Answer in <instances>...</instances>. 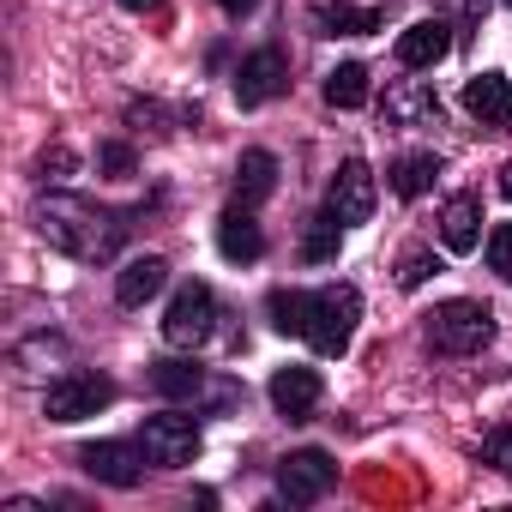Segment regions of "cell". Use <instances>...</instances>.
Listing matches in <instances>:
<instances>
[{
	"label": "cell",
	"mask_w": 512,
	"mask_h": 512,
	"mask_svg": "<svg viewBox=\"0 0 512 512\" xmlns=\"http://www.w3.org/2000/svg\"><path fill=\"white\" fill-rule=\"evenodd\" d=\"M31 223H37V235L49 247H61L67 260H85V266L115 260L121 241H127V229H133L127 211H109L97 199H79V193H43L37 211H31Z\"/></svg>",
	"instance_id": "obj_1"
},
{
	"label": "cell",
	"mask_w": 512,
	"mask_h": 512,
	"mask_svg": "<svg viewBox=\"0 0 512 512\" xmlns=\"http://www.w3.org/2000/svg\"><path fill=\"white\" fill-rule=\"evenodd\" d=\"M266 314H272V326H278V332L308 338L320 356H344V350H350V338H356V320H362V296H356V284H326V290H272Z\"/></svg>",
	"instance_id": "obj_2"
},
{
	"label": "cell",
	"mask_w": 512,
	"mask_h": 512,
	"mask_svg": "<svg viewBox=\"0 0 512 512\" xmlns=\"http://www.w3.org/2000/svg\"><path fill=\"white\" fill-rule=\"evenodd\" d=\"M488 338H494V314H488L482 302L452 296V302H440V308L428 314V350H434V356H476Z\"/></svg>",
	"instance_id": "obj_3"
},
{
	"label": "cell",
	"mask_w": 512,
	"mask_h": 512,
	"mask_svg": "<svg viewBox=\"0 0 512 512\" xmlns=\"http://www.w3.org/2000/svg\"><path fill=\"white\" fill-rule=\"evenodd\" d=\"M109 404H115V380L109 374H91V368H67L43 392V416L49 422H85V416H97Z\"/></svg>",
	"instance_id": "obj_4"
},
{
	"label": "cell",
	"mask_w": 512,
	"mask_h": 512,
	"mask_svg": "<svg viewBox=\"0 0 512 512\" xmlns=\"http://www.w3.org/2000/svg\"><path fill=\"white\" fill-rule=\"evenodd\" d=\"M211 332H217V290L193 278V284L175 290V302H169V314H163V338H169L175 350H199Z\"/></svg>",
	"instance_id": "obj_5"
},
{
	"label": "cell",
	"mask_w": 512,
	"mask_h": 512,
	"mask_svg": "<svg viewBox=\"0 0 512 512\" xmlns=\"http://www.w3.org/2000/svg\"><path fill=\"white\" fill-rule=\"evenodd\" d=\"M139 446H145L151 464L181 470V464L199 458V416H187V410H163V416H151V422L139 428Z\"/></svg>",
	"instance_id": "obj_6"
},
{
	"label": "cell",
	"mask_w": 512,
	"mask_h": 512,
	"mask_svg": "<svg viewBox=\"0 0 512 512\" xmlns=\"http://www.w3.org/2000/svg\"><path fill=\"white\" fill-rule=\"evenodd\" d=\"M332 482H338V464H332L326 446H302V452H290V458L278 464V494H284L290 506H314V500H326Z\"/></svg>",
	"instance_id": "obj_7"
},
{
	"label": "cell",
	"mask_w": 512,
	"mask_h": 512,
	"mask_svg": "<svg viewBox=\"0 0 512 512\" xmlns=\"http://www.w3.org/2000/svg\"><path fill=\"white\" fill-rule=\"evenodd\" d=\"M290 91V61H284V49H253L241 67H235V103L241 109H260V103H272V97H284Z\"/></svg>",
	"instance_id": "obj_8"
},
{
	"label": "cell",
	"mask_w": 512,
	"mask_h": 512,
	"mask_svg": "<svg viewBox=\"0 0 512 512\" xmlns=\"http://www.w3.org/2000/svg\"><path fill=\"white\" fill-rule=\"evenodd\" d=\"M374 199H380V187H374V169L362 163V157H350L338 175H332V187H326V211L350 229V223H368L374 217Z\"/></svg>",
	"instance_id": "obj_9"
},
{
	"label": "cell",
	"mask_w": 512,
	"mask_h": 512,
	"mask_svg": "<svg viewBox=\"0 0 512 512\" xmlns=\"http://www.w3.org/2000/svg\"><path fill=\"white\" fill-rule=\"evenodd\" d=\"M145 446H127V440H91V446H79V470L85 476H97V482H109V488H133L139 476H145Z\"/></svg>",
	"instance_id": "obj_10"
},
{
	"label": "cell",
	"mask_w": 512,
	"mask_h": 512,
	"mask_svg": "<svg viewBox=\"0 0 512 512\" xmlns=\"http://www.w3.org/2000/svg\"><path fill=\"white\" fill-rule=\"evenodd\" d=\"M151 392L157 398H211V404H235V386H211L205 380V368H193V362H175V356H163V362H151Z\"/></svg>",
	"instance_id": "obj_11"
},
{
	"label": "cell",
	"mask_w": 512,
	"mask_h": 512,
	"mask_svg": "<svg viewBox=\"0 0 512 512\" xmlns=\"http://www.w3.org/2000/svg\"><path fill=\"white\" fill-rule=\"evenodd\" d=\"M380 115L392 127H440V91L428 79H398V85H386Z\"/></svg>",
	"instance_id": "obj_12"
},
{
	"label": "cell",
	"mask_w": 512,
	"mask_h": 512,
	"mask_svg": "<svg viewBox=\"0 0 512 512\" xmlns=\"http://www.w3.org/2000/svg\"><path fill=\"white\" fill-rule=\"evenodd\" d=\"M452 43H458V31L434 13V19H416L404 37H398V67H410V73H422V67H440L446 55H452Z\"/></svg>",
	"instance_id": "obj_13"
},
{
	"label": "cell",
	"mask_w": 512,
	"mask_h": 512,
	"mask_svg": "<svg viewBox=\"0 0 512 512\" xmlns=\"http://www.w3.org/2000/svg\"><path fill=\"white\" fill-rule=\"evenodd\" d=\"M320 392H326L320 368H302V362H290V368H278V374H272V404H278V416H290V422L314 416Z\"/></svg>",
	"instance_id": "obj_14"
},
{
	"label": "cell",
	"mask_w": 512,
	"mask_h": 512,
	"mask_svg": "<svg viewBox=\"0 0 512 512\" xmlns=\"http://www.w3.org/2000/svg\"><path fill=\"white\" fill-rule=\"evenodd\" d=\"M308 25L314 37H368L380 31V13L356 7V0H308Z\"/></svg>",
	"instance_id": "obj_15"
},
{
	"label": "cell",
	"mask_w": 512,
	"mask_h": 512,
	"mask_svg": "<svg viewBox=\"0 0 512 512\" xmlns=\"http://www.w3.org/2000/svg\"><path fill=\"white\" fill-rule=\"evenodd\" d=\"M217 253H223V260H235V266H253V260L266 253V229L253 223L247 205H229V211L217 217Z\"/></svg>",
	"instance_id": "obj_16"
},
{
	"label": "cell",
	"mask_w": 512,
	"mask_h": 512,
	"mask_svg": "<svg viewBox=\"0 0 512 512\" xmlns=\"http://www.w3.org/2000/svg\"><path fill=\"white\" fill-rule=\"evenodd\" d=\"M440 241H446V253H476L482 247V199L476 193H452L440 205Z\"/></svg>",
	"instance_id": "obj_17"
},
{
	"label": "cell",
	"mask_w": 512,
	"mask_h": 512,
	"mask_svg": "<svg viewBox=\"0 0 512 512\" xmlns=\"http://www.w3.org/2000/svg\"><path fill=\"white\" fill-rule=\"evenodd\" d=\"M464 109H470L482 127L512 133V85H506L500 73H476V79L464 85Z\"/></svg>",
	"instance_id": "obj_18"
},
{
	"label": "cell",
	"mask_w": 512,
	"mask_h": 512,
	"mask_svg": "<svg viewBox=\"0 0 512 512\" xmlns=\"http://www.w3.org/2000/svg\"><path fill=\"white\" fill-rule=\"evenodd\" d=\"M163 284H169V266L157 260V253H139V260H127L121 278H115V302L121 308H145Z\"/></svg>",
	"instance_id": "obj_19"
},
{
	"label": "cell",
	"mask_w": 512,
	"mask_h": 512,
	"mask_svg": "<svg viewBox=\"0 0 512 512\" xmlns=\"http://www.w3.org/2000/svg\"><path fill=\"white\" fill-rule=\"evenodd\" d=\"M272 193H278V157L272 151H241V163H235V205L253 211Z\"/></svg>",
	"instance_id": "obj_20"
},
{
	"label": "cell",
	"mask_w": 512,
	"mask_h": 512,
	"mask_svg": "<svg viewBox=\"0 0 512 512\" xmlns=\"http://www.w3.org/2000/svg\"><path fill=\"white\" fill-rule=\"evenodd\" d=\"M386 181H392V193H398V199H422V193L440 181V157H434V151H410V157H398V163H392V175H386Z\"/></svg>",
	"instance_id": "obj_21"
},
{
	"label": "cell",
	"mask_w": 512,
	"mask_h": 512,
	"mask_svg": "<svg viewBox=\"0 0 512 512\" xmlns=\"http://www.w3.org/2000/svg\"><path fill=\"white\" fill-rule=\"evenodd\" d=\"M326 103H332V109H362V103H368V67H362V61L332 67V73H326Z\"/></svg>",
	"instance_id": "obj_22"
},
{
	"label": "cell",
	"mask_w": 512,
	"mask_h": 512,
	"mask_svg": "<svg viewBox=\"0 0 512 512\" xmlns=\"http://www.w3.org/2000/svg\"><path fill=\"white\" fill-rule=\"evenodd\" d=\"M338 241H344V223H338L332 211H320V217L308 223V241H302V260H308V266H326V260H338Z\"/></svg>",
	"instance_id": "obj_23"
},
{
	"label": "cell",
	"mask_w": 512,
	"mask_h": 512,
	"mask_svg": "<svg viewBox=\"0 0 512 512\" xmlns=\"http://www.w3.org/2000/svg\"><path fill=\"white\" fill-rule=\"evenodd\" d=\"M434 272H440L434 247H404V253H398V290H422Z\"/></svg>",
	"instance_id": "obj_24"
},
{
	"label": "cell",
	"mask_w": 512,
	"mask_h": 512,
	"mask_svg": "<svg viewBox=\"0 0 512 512\" xmlns=\"http://www.w3.org/2000/svg\"><path fill=\"white\" fill-rule=\"evenodd\" d=\"M97 163L115 175V181H127L133 169H139V157H133V145H121V139H109V145H97Z\"/></svg>",
	"instance_id": "obj_25"
},
{
	"label": "cell",
	"mask_w": 512,
	"mask_h": 512,
	"mask_svg": "<svg viewBox=\"0 0 512 512\" xmlns=\"http://www.w3.org/2000/svg\"><path fill=\"white\" fill-rule=\"evenodd\" d=\"M446 7V25L458 31V37H470L476 25H482V0H440Z\"/></svg>",
	"instance_id": "obj_26"
},
{
	"label": "cell",
	"mask_w": 512,
	"mask_h": 512,
	"mask_svg": "<svg viewBox=\"0 0 512 512\" xmlns=\"http://www.w3.org/2000/svg\"><path fill=\"white\" fill-rule=\"evenodd\" d=\"M482 464H494L500 476H512V428H494L482 440Z\"/></svg>",
	"instance_id": "obj_27"
},
{
	"label": "cell",
	"mask_w": 512,
	"mask_h": 512,
	"mask_svg": "<svg viewBox=\"0 0 512 512\" xmlns=\"http://www.w3.org/2000/svg\"><path fill=\"white\" fill-rule=\"evenodd\" d=\"M488 272L512 278V223H500V229L488 235Z\"/></svg>",
	"instance_id": "obj_28"
},
{
	"label": "cell",
	"mask_w": 512,
	"mask_h": 512,
	"mask_svg": "<svg viewBox=\"0 0 512 512\" xmlns=\"http://www.w3.org/2000/svg\"><path fill=\"white\" fill-rule=\"evenodd\" d=\"M37 169H43L49 181H67V175H73V151H67V145H55V151H43V163H37Z\"/></svg>",
	"instance_id": "obj_29"
},
{
	"label": "cell",
	"mask_w": 512,
	"mask_h": 512,
	"mask_svg": "<svg viewBox=\"0 0 512 512\" xmlns=\"http://www.w3.org/2000/svg\"><path fill=\"white\" fill-rule=\"evenodd\" d=\"M217 7H223V13H229V19H247V13H253V7H260V0H217Z\"/></svg>",
	"instance_id": "obj_30"
},
{
	"label": "cell",
	"mask_w": 512,
	"mask_h": 512,
	"mask_svg": "<svg viewBox=\"0 0 512 512\" xmlns=\"http://www.w3.org/2000/svg\"><path fill=\"white\" fill-rule=\"evenodd\" d=\"M121 7H127V13H151V7H157V0H121Z\"/></svg>",
	"instance_id": "obj_31"
},
{
	"label": "cell",
	"mask_w": 512,
	"mask_h": 512,
	"mask_svg": "<svg viewBox=\"0 0 512 512\" xmlns=\"http://www.w3.org/2000/svg\"><path fill=\"white\" fill-rule=\"evenodd\" d=\"M500 193L512 199V157H506V169H500Z\"/></svg>",
	"instance_id": "obj_32"
},
{
	"label": "cell",
	"mask_w": 512,
	"mask_h": 512,
	"mask_svg": "<svg viewBox=\"0 0 512 512\" xmlns=\"http://www.w3.org/2000/svg\"><path fill=\"white\" fill-rule=\"evenodd\" d=\"M500 7H512V0H500Z\"/></svg>",
	"instance_id": "obj_33"
}]
</instances>
